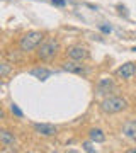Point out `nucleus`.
I'll use <instances>...</instances> for the list:
<instances>
[{"label": "nucleus", "mask_w": 136, "mask_h": 153, "mask_svg": "<svg viewBox=\"0 0 136 153\" xmlns=\"http://www.w3.org/2000/svg\"><path fill=\"white\" fill-rule=\"evenodd\" d=\"M0 145H2V146H14V145H16V136H14L10 131L2 129V131H0Z\"/></svg>", "instance_id": "obj_8"}, {"label": "nucleus", "mask_w": 136, "mask_h": 153, "mask_svg": "<svg viewBox=\"0 0 136 153\" xmlns=\"http://www.w3.org/2000/svg\"><path fill=\"white\" fill-rule=\"evenodd\" d=\"M123 134H124L128 140L133 141V138H135V134H136V121H129V123H126V124L123 126Z\"/></svg>", "instance_id": "obj_9"}, {"label": "nucleus", "mask_w": 136, "mask_h": 153, "mask_svg": "<svg viewBox=\"0 0 136 153\" xmlns=\"http://www.w3.org/2000/svg\"><path fill=\"white\" fill-rule=\"evenodd\" d=\"M128 107V100L119 95H109L100 102V109L106 114H117L121 111H124Z\"/></svg>", "instance_id": "obj_2"}, {"label": "nucleus", "mask_w": 136, "mask_h": 153, "mask_svg": "<svg viewBox=\"0 0 136 153\" xmlns=\"http://www.w3.org/2000/svg\"><path fill=\"white\" fill-rule=\"evenodd\" d=\"M58 49H60V43H58V39H56V38H46V39H43V43L38 46L36 55H38L39 60L49 61V60H53L54 56L58 55Z\"/></svg>", "instance_id": "obj_1"}, {"label": "nucleus", "mask_w": 136, "mask_h": 153, "mask_svg": "<svg viewBox=\"0 0 136 153\" xmlns=\"http://www.w3.org/2000/svg\"><path fill=\"white\" fill-rule=\"evenodd\" d=\"M21 53H24V51H21ZM21 53L14 49V51H7L5 56H7V60H10V61H14V63H16V61H21V60H22V55H21Z\"/></svg>", "instance_id": "obj_13"}, {"label": "nucleus", "mask_w": 136, "mask_h": 153, "mask_svg": "<svg viewBox=\"0 0 136 153\" xmlns=\"http://www.w3.org/2000/svg\"><path fill=\"white\" fill-rule=\"evenodd\" d=\"M88 56V51L85 46H82V44H77V46H71V48H68V58H71V60H85Z\"/></svg>", "instance_id": "obj_6"}, {"label": "nucleus", "mask_w": 136, "mask_h": 153, "mask_svg": "<svg viewBox=\"0 0 136 153\" xmlns=\"http://www.w3.org/2000/svg\"><path fill=\"white\" fill-rule=\"evenodd\" d=\"M10 112L16 116V117H19V119H21V117H24V112L19 109V105H17V104H10Z\"/></svg>", "instance_id": "obj_15"}, {"label": "nucleus", "mask_w": 136, "mask_h": 153, "mask_svg": "<svg viewBox=\"0 0 136 153\" xmlns=\"http://www.w3.org/2000/svg\"><path fill=\"white\" fill-rule=\"evenodd\" d=\"M10 71H12V66H10V63H7V61H4V63L0 65V76H2V78H7Z\"/></svg>", "instance_id": "obj_14"}, {"label": "nucleus", "mask_w": 136, "mask_h": 153, "mask_svg": "<svg viewBox=\"0 0 136 153\" xmlns=\"http://www.w3.org/2000/svg\"><path fill=\"white\" fill-rule=\"evenodd\" d=\"M133 51H136V48H135V49H133Z\"/></svg>", "instance_id": "obj_20"}, {"label": "nucleus", "mask_w": 136, "mask_h": 153, "mask_svg": "<svg viewBox=\"0 0 136 153\" xmlns=\"http://www.w3.org/2000/svg\"><path fill=\"white\" fill-rule=\"evenodd\" d=\"M63 70L70 71V73H83V65H82V61L78 60H68L63 63Z\"/></svg>", "instance_id": "obj_7"}, {"label": "nucleus", "mask_w": 136, "mask_h": 153, "mask_svg": "<svg viewBox=\"0 0 136 153\" xmlns=\"http://www.w3.org/2000/svg\"><path fill=\"white\" fill-rule=\"evenodd\" d=\"M82 146H83V150H85V152H90V153L95 152V148L92 146V143H88V141H85L83 145H82Z\"/></svg>", "instance_id": "obj_16"}, {"label": "nucleus", "mask_w": 136, "mask_h": 153, "mask_svg": "<svg viewBox=\"0 0 136 153\" xmlns=\"http://www.w3.org/2000/svg\"><path fill=\"white\" fill-rule=\"evenodd\" d=\"M133 141H135V143H136V134H135V138H133Z\"/></svg>", "instance_id": "obj_19"}, {"label": "nucleus", "mask_w": 136, "mask_h": 153, "mask_svg": "<svg viewBox=\"0 0 136 153\" xmlns=\"http://www.w3.org/2000/svg\"><path fill=\"white\" fill-rule=\"evenodd\" d=\"M41 43H43V33H39V31H29V33H26L21 38L19 46H21V49L24 53H29V51L38 49V46Z\"/></svg>", "instance_id": "obj_3"}, {"label": "nucleus", "mask_w": 136, "mask_h": 153, "mask_svg": "<svg viewBox=\"0 0 136 153\" xmlns=\"http://www.w3.org/2000/svg\"><path fill=\"white\" fill-rule=\"evenodd\" d=\"M117 75H119L121 78H124V80H131V78L136 75V63L128 61L124 65H121L119 68H117Z\"/></svg>", "instance_id": "obj_5"}, {"label": "nucleus", "mask_w": 136, "mask_h": 153, "mask_svg": "<svg viewBox=\"0 0 136 153\" xmlns=\"http://www.w3.org/2000/svg\"><path fill=\"white\" fill-rule=\"evenodd\" d=\"M34 131L44 138H51L58 134V128L54 124H49V123H36L34 124Z\"/></svg>", "instance_id": "obj_4"}, {"label": "nucleus", "mask_w": 136, "mask_h": 153, "mask_svg": "<svg viewBox=\"0 0 136 153\" xmlns=\"http://www.w3.org/2000/svg\"><path fill=\"white\" fill-rule=\"evenodd\" d=\"M53 4H54V5H65L66 0H53Z\"/></svg>", "instance_id": "obj_17"}, {"label": "nucleus", "mask_w": 136, "mask_h": 153, "mask_svg": "<svg viewBox=\"0 0 136 153\" xmlns=\"http://www.w3.org/2000/svg\"><path fill=\"white\" fill-rule=\"evenodd\" d=\"M29 73H31L33 76H36V78H39V80H46V78H49V76H51V71L46 70V68H41V66L33 68Z\"/></svg>", "instance_id": "obj_11"}, {"label": "nucleus", "mask_w": 136, "mask_h": 153, "mask_svg": "<svg viewBox=\"0 0 136 153\" xmlns=\"http://www.w3.org/2000/svg\"><path fill=\"white\" fill-rule=\"evenodd\" d=\"M88 136H90V140H92L94 143H104V141H106V134H104V131H102V129H99V128L90 129Z\"/></svg>", "instance_id": "obj_12"}, {"label": "nucleus", "mask_w": 136, "mask_h": 153, "mask_svg": "<svg viewBox=\"0 0 136 153\" xmlns=\"http://www.w3.org/2000/svg\"><path fill=\"white\" fill-rule=\"evenodd\" d=\"M100 31H102V33H111V27H109V26H100Z\"/></svg>", "instance_id": "obj_18"}, {"label": "nucleus", "mask_w": 136, "mask_h": 153, "mask_svg": "<svg viewBox=\"0 0 136 153\" xmlns=\"http://www.w3.org/2000/svg\"><path fill=\"white\" fill-rule=\"evenodd\" d=\"M112 90V80L111 78H100V82L97 83V92L99 94H109Z\"/></svg>", "instance_id": "obj_10"}]
</instances>
